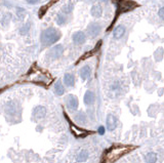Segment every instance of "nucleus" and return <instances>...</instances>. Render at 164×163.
Returning a JSON list of instances; mask_svg holds the SVG:
<instances>
[{"label":"nucleus","mask_w":164,"mask_h":163,"mask_svg":"<svg viewBox=\"0 0 164 163\" xmlns=\"http://www.w3.org/2000/svg\"><path fill=\"white\" fill-rule=\"evenodd\" d=\"M99 133L100 134H104L105 133V127L104 126H101L99 128Z\"/></svg>","instance_id":"b1692460"},{"label":"nucleus","mask_w":164,"mask_h":163,"mask_svg":"<svg viewBox=\"0 0 164 163\" xmlns=\"http://www.w3.org/2000/svg\"><path fill=\"white\" fill-rule=\"evenodd\" d=\"M114 1H115V4L117 5L114 22L118 19L120 14H122L124 13H128V11H130L139 6V3H136L135 1H132V0H114Z\"/></svg>","instance_id":"f03ea898"},{"label":"nucleus","mask_w":164,"mask_h":163,"mask_svg":"<svg viewBox=\"0 0 164 163\" xmlns=\"http://www.w3.org/2000/svg\"><path fill=\"white\" fill-rule=\"evenodd\" d=\"M91 74V69L88 66H85L81 70H80V77L83 80H86L87 78H89V76Z\"/></svg>","instance_id":"ddd939ff"},{"label":"nucleus","mask_w":164,"mask_h":163,"mask_svg":"<svg viewBox=\"0 0 164 163\" xmlns=\"http://www.w3.org/2000/svg\"><path fill=\"white\" fill-rule=\"evenodd\" d=\"M63 52H64L63 45L58 44V45H56L54 47H52V49L49 50L48 56L52 57V59H57V57H60L62 54H63Z\"/></svg>","instance_id":"39448f33"},{"label":"nucleus","mask_w":164,"mask_h":163,"mask_svg":"<svg viewBox=\"0 0 164 163\" xmlns=\"http://www.w3.org/2000/svg\"><path fill=\"white\" fill-rule=\"evenodd\" d=\"M136 147L131 146V145H114L111 147L110 149L106 151V153L104 155V162H115L121 157H123L124 155L128 154L131 152L132 150H134Z\"/></svg>","instance_id":"f257e3e1"},{"label":"nucleus","mask_w":164,"mask_h":163,"mask_svg":"<svg viewBox=\"0 0 164 163\" xmlns=\"http://www.w3.org/2000/svg\"><path fill=\"white\" fill-rule=\"evenodd\" d=\"M90 13H91L92 17H95V18H100L101 15V14H103V9H101V5L96 4V5H93V6L91 7Z\"/></svg>","instance_id":"4468645a"},{"label":"nucleus","mask_w":164,"mask_h":163,"mask_svg":"<svg viewBox=\"0 0 164 163\" xmlns=\"http://www.w3.org/2000/svg\"><path fill=\"white\" fill-rule=\"evenodd\" d=\"M72 39L74 41V43L79 45V44H83L85 42V39H86V36H85V34L83 32H76L73 34V37Z\"/></svg>","instance_id":"6e6552de"},{"label":"nucleus","mask_w":164,"mask_h":163,"mask_svg":"<svg viewBox=\"0 0 164 163\" xmlns=\"http://www.w3.org/2000/svg\"><path fill=\"white\" fill-rule=\"evenodd\" d=\"M95 100H96V95L92 91L88 90V91L85 92V95H84V104L85 105L90 106V105L95 103Z\"/></svg>","instance_id":"9b49d317"},{"label":"nucleus","mask_w":164,"mask_h":163,"mask_svg":"<svg viewBox=\"0 0 164 163\" xmlns=\"http://www.w3.org/2000/svg\"><path fill=\"white\" fill-rule=\"evenodd\" d=\"M38 1L39 0H27V2H28L29 4H36Z\"/></svg>","instance_id":"5701e85b"},{"label":"nucleus","mask_w":164,"mask_h":163,"mask_svg":"<svg viewBox=\"0 0 164 163\" xmlns=\"http://www.w3.org/2000/svg\"><path fill=\"white\" fill-rule=\"evenodd\" d=\"M87 32L90 37H96L101 32V27L96 23H91L90 25L87 27Z\"/></svg>","instance_id":"423d86ee"},{"label":"nucleus","mask_w":164,"mask_h":163,"mask_svg":"<svg viewBox=\"0 0 164 163\" xmlns=\"http://www.w3.org/2000/svg\"><path fill=\"white\" fill-rule=\"evenodd\" d=\"M67 106H68V108H70L73 111L77 110V108H78L77 96H75L74 95H69L68 98H67Z\"/></svg>","instance_id":"0eeeda50"},{"label":"nucleus","mask_w":164,"mask_h":163,"mask_svg":"<svg viewBox=\"0 0 164 163\" xmlns=\"http://www.w3.org/2000/svg\"><path fill=\"white\" fill-rule=\"evenodd\" d=\"M53 2H57V0H52V2H50L48 5H45V6H42V7H41V9H40V13H39V18H42V17H43V14H45L46 9H47L48 7H49L50 5H52Z\"/></svg>","instance_id":"aec40b11"},{"label":"nucleus","mask_w":164,"mask_h":163,"mask_svg":"<svg viewBox=\"0 0 164 163\" xmlns=\"http://www.w3.org/2000/svg\"><path fill=\"white\" fill-rule=\"evenodd\" d=\"M158 14H159V17H160V18L163 19V20H164V6H162L161 8L159 9V11H158Z\"/></svg>","instance_id":"4be33fe9"},{"label":"nucleus","mask_w":164,"mask_h":163,"mask_svg":"<svg viewBox=\"0 0 164 163\" xmlns=\"http://www.w3.org/2000/svg\"><path fill=\"white\" fill-rule=\"evenodd\" d=\"M106 123H107L108 130L112 131V130H114L116 128V126H117V119H116V117L114 115L110 114V115H108Z\"/></svg>","instance_id":"1a4fd4ad"},{"label":"nucleus","mask_w":164,"mask_h":163,"mask_svg":"<svg viewBox=\"0 0 164 163\" xmlns=\"http://www.w3.org/2000/svg\"><path fill=\"white\" fill-rule=\"evenodd\" d=\"M88 158V152L86 150H81L77 155V161L78 162H84Z\"/></svg>","instance_id":"f3484780"},{"label":"nucleus","mask_w":164,"mask_h":163,"mask_svg":"<svg viewBox=\"0 0 164 163\" xmlns=\"http://www.w3.org/2000/svg\"><path fill=\"white\" fill-rule=\"evenodd\" d=\"M73 9V4L71 3H68V4H66L64 7H63V13L64 14H70Z\"/></svg>","instance_id":"412c9836"},{"label":"nucleus","mask_w":164,"mask_h":163,"mask_svg":"<svg viewBox=\"0 0 164 163\" xmlns=\"http://www.w3.org/2000/svg\"><path fill=\"white\" fill-rule=\"evenodd\" d=\"M56 21L58 25H64L66 21H67V18H66V15L64 14V13H60L57 14V18H56Z\"/></svg>","instance_id":"a211bd4d"},{"label":"nucleus","mask_w":164,"mask_h":163,"mask_svg":"<svg viewBox=\"0 0 164 163\" xmlns=\"http://www.w3.org/2000/svg\"><path fill=\"white\" fill-rule=\"evenodd\" d=\"M54 92H56V95H64L65 88H64V85L62 84V82H61L60 80H57V83H56V85H54Z\"/></svg>","instance_id":"dca6fc26"},{"label":"nucleus","mask_w":164,"mask_h":163,"mask_svg":"<svg viewBox=\"0 0 164 163\" xmlns=\"http://www.w3.org/2000/svg\"><path fill=\"white\" fill-rule=\"evenodd\" d=\"M124 33H125V28L123 26H118L116 27L114 32H113V36H114L115 39H120L124 35Z\"/></svg>","instance_id":"f8f14e48"},{"label":"nucleus","mask_w":164,"mask_h":163,"mask_svg":"<svg viewBox=\"0 0 164 163\" xmlns=\"http://www.w3.org/2000/svg\"><path fill=\"white\" fill-rule=\"evenodd\" d=\"M71 130H72L73 134L75 135L76 138H84V137H86V135L88 134V131L83 130L81 128H78L77 126L72 125V124H71Z\"/></svg>","instance_id":"9d476101"},{"label":"nucleus","mask_w":164,"mask_h":163,"mask_svg":"<svg viewBox=\"0 0 164 163\" xmlns=\"http://www.w3.org/2000/svg\"><path fill=\"white\" fill-rule=\"evenodd\" d=\"M61 32L56 28H48L41 34V42L43 45H52L60 40Z\"/></svg>","instance_id":"7ed1b4c3"},{"label":"nucleus","mask_w":164,"mask_h":163,"mask_svg":"<svg viewBox=\"0 0 164 163\" xmlns=\"http://www.w3.org/2000/svg\"><path fill=\"white\" fill-rule=\"evenodd\" d=\"M46 115V108L43 106H38L33 110L32 112V116L34 120H40L43 119Z\"/></svg>","instance_id":"20e7f679"},{"label":"nucleus","mask_w":164,"mask_h":163,"mask_svg":"<svg viewBox=\"0 0 164 163\" xmlns=\"http://www.w3.org/2000/svg\"><path fill=\"white\" fill-rule=\"evenodd\" d=\"M64 83L67 85V86H73L74 83H75V77L72 74H66L64 76Z\"/></svg>","instance_id":"2eb2a0df"},{"label":"nucleus","mask_w":164,"mask_h":163,"mask_svg":"<svg viewBox=\"0 0 164 163\" xmlns=\"http://www.w3.org/2000/svg\"><path fill=\"white\" fill-rule=\"evenodd\" d=\"M157 154L156 153H153V152H151L149 154H147L146 155V162H156L157 161Z\"/></svg>","instance_id":"6ab92c4d"}]
</instances>
